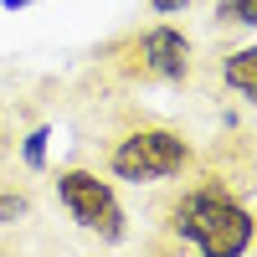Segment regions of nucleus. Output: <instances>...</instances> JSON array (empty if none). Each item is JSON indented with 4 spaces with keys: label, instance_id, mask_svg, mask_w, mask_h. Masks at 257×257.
I'll use <instances>...</instances> for the list:
<instances>
[{
    "label": "nucleus",
    "instance_id": "nucleus-1",
    "mask_svg": "<svg viewBox=\"0 0 257 257\" xmlns=\"http://www.w3.org/2000/svg\"><path fill=\"white\" fill-rule=\"evenodd\" d=\"M165 237L155 252H201V257H242L252 247V211L231 196L226 175H201L160 211Z\"/></svg>",
    "mask_w": 257,
    "mask_h": 257
},
{
    "label": "nucleus",
    "instance_id": "nucleus-2",
    "mask_svg": "<svg viewBox=\"0 0 257 257\" xmlns=\"http://www.w3.org/2000/svg\"><path fill=\"white\" fill-rule=\"evenodd\" d=\"M103 67H113L123 82H165V88H185L196 77V47L180 26L155 21L144 31L118 36L113 47H103Z\"/></svg>",
    "mask_w": 257,
    "mask_h": 257
},
{
    "label": "nucleus",
    "instance_id": "nucleus-6",
    "mask_svg": "<svg viewBox=\"0 0 257 257\" xmlns=\"http://www.w3.org/2000/svg\"><path fill=\"white\" fill-rule=\"evenodd\" d=\"M216 21L221 26H257V0H216Z\"/></svg>",
    "mask_w": 257,
    "mask_h": 257
},
{
    "label": "nucleus",
    "instance_id": "nucleus-3",
    "mask_svg": "<svg viewBox=\"0 0 257 257\" xmlns=\"http://www.w3.org/2000/svg\"><path fill=\"white\" fill-rule=\"evenodd\" d=\"M103 165H108L113 180H128V185H155V180H175L196 165V149L180 128L170 123H134L123 134L108 139L103 149Z\"/></svg>",
    "mask_w": 257,
    "mask_h": 257
},
{
    "label": "nucleus",
    "instance_id": "nucleus-9",
    "mask_svg": "<svg viewBox=\"0 0 257 257\" xmlns=\"http://www.w3.org/2000/svg\"><path fill=\"white\" fill-rule=\"evenodd\" d=\"M144 6L155 11V16H180V11H190V6H196V0H144Z\"/></svg>",
    "mask_w": 257,
    "mask_h": 257
},
{
    "label": "nucleus",
    "instance_id": "nucleus-10",
    "mask_svg": "<svg viewBox=\"0 0 257 257\" xmlns=\"http://www.w3.org/2000/svg\"><path fill=\"white\" fill-rule=\"evenodd\" d=\"M11 144H16V139H11V128H6V118H0V160L11 155Z\"/></svg>",
    "mask_w": 257,
    "mask_h": 257
},
{
    "label": "nucleus",
    "instance_id": "nucleus-11",
    "mask_svg": "<svg viewBox=\"0 0 257 257\" xmlns=\"http://www.w3.org/2000/svg\"><path fill=\"white\" fill-rule=\"evenodd\" d=\"M0 6H6V11H21V6H31V0H0Z\"/></svg>",
    "mask_w": 257,
    "mask_h": 257
},
{
    "label": "nucleus",
    "instance_id": "nucleus-8",
    "mask_svg": "<svg viewBox=\"0 0 257 257\" xmlns=\"http://www.w3.org/2000/svg\"><path fill=\"white\" fill-rule=\"evenodd\" d=\"M31 211V201L21 196V190H0V226H11V221H21Z\"/></svg>",
    "mask_w": 257,
    "mask_h": 257
},
{
    "label": "nucleus",
    "instance_id": "nucleus-4",
    "mask_svg": "<svg viewBox=\"0 0 257 257\" xmlns=\"http://www.w3.org/2000/svg\"><path fill=\"white\" fill-rule=\"evenodd\" d=\"M57 201L67 206V216L82 226V231H93L98 242H108L118 247L128 237V216H123V206L113 196V185L98 175V170H82V165H67V170H57Z\"/></svg>",
    "mask_w": 257,
    "mask_h": 257
},
{
    "label": "nucleus",
    "instance_id": "nucleus-5",
    "mask_svg": "<svg viewBox=\"0 0 257 257\" xmlns=\"http://www.w3.org/2000/svg\"><path fill=\"white\" fill-rule=\"evenodd\" d=\"M221 82L237 98H257V47H237V52H226V62H221Z\"/></svg>",
    "mask_w": 257,
    "mask_h": 257
},
{
    "label": "nucleus",
    "instance_id": "nucleus-7",
    "mask_svg": "<svg viewBox=\"0 0 257 257\" xmlns=\"http://www.w3.org/2000/svg\"><path fill=\"white\" fill-rule=\"evenodd\" d=\"M47 139H52V128H31L21 139V165L26 170H47Z\"/></svg>",
    "mask_w": 257,
    "mask_h": 257
}]
</instances>
